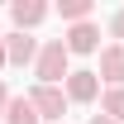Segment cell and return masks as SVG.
I'll use <instances>...</instances> for the list:
<instances>
[{"label": "cell", "instance_id": "obj_1", "mask_svg": "<svg viewBox=\"0 0 124 124\" xmlns=\"http://www.w3.org/2000/svg\"><path fill=\"white\" fill-rule=\"evenodd\" d=\"M33 77H38V86H62V81L72 77V53H67V43H62V38H48V43L38 48Z\"/></svg>", "mask_w": 124, "mask_h": 124}, {"label": "cell", "instance_id": "obj_2", "mask_svg": "<svg viewBox=\"0 0 124 124\" xmlns=\"http://www.w3.org/2000/svg\"><path fill=\"white\" fill-rule=\"evenodd\" d=\"M29 100H33V110H38V119H53V124H62V115H67V105H72L62 86H33Z\"/></svg>", "mask_w": 124, "mask_h": 124}, {"label": "cell", "instance_id": "obj_3", "mask_svg": "<svg viewBox=\"0 0 124 124\" xmlns=\"http://www.w3.org/2000/svg\"><path fill=\"white\" fill-rule=\"evenodd\" d=\"M62 91H67L72 105H91V100H100V77H95L91 67H77L72 77L62 81Z\"/></svg>", "mask_w": 124, "mask_h": 124}, {"label": "cell", "instance_id": "obj_4", "mask_svg": "<svg viewBox=\"0 0 124 124\" xmlns=\"http://www.w3.org/2000/svg\"><path fill=\"white\" fill-rule=\"evenodd\" d=\"M48 15H53V5H48V0H15V5H10V19H15V29H19V33L38 29Z\"/></svg>", "mask_w": 124, "mask_h": 124}, {"label": "cell", "instance_id": "obj_5", "mask_svg": "<svg viewBox=\"0 0 124 124\" xmlns=\"http://www.w3.org/2000/svg\"><path fill=\"white\" fill-rule=\"evenodd\" d=\"M62 43H67V53H72V57H77V53H100V24H95V19L72 24V29L62 33Z\"/></svg>", "mask_w": 124, "mask_h": 124}, {"label": "cell", "instance_id": "obj_6", "mask_svg": "<svg viewBox=\"0 0 124 124\" xmlns=\"http://www.w3.org/2000/svg\"><path fill=\"white\" fill-rule=\"evenodd\" d=\"M38 38H29V33H5V53H10V67H33V62H38Z\"/></svg>", "mask_w": 124, "mask_h": 124}, {"label": "cell", "instance_id": "obj_7", "mask_svg": "<svg viewBox=\"0 0 124 124\" xmlns=\"http://www.w3.org/2000/svg\"><path fill=\"white\" fill-rule=\"evenodd\" d=\"M95 77L105 81V86H124V43H105V48H100Z\"/></svg>", "mask_w": 124, "mask_h": 124}, {"label": "cell", "instance_id": "obj_8", "mask_svg": "<svg viewBox=\"0 0 124 124\" xmlns=\"http://www.w3.org/2000/svg\"><path fill=\"white\" fill-rule=\"evenodd\" d=\"M5 124H43V119H38V110H33L29 95H15L10 110H5Z\"/></svg>", "mask_w": 124, "mask_h": 124}, {"label": "cell", "instance_id": "obj_9", "mask_svg": "<svg viewBox=\"0 0 124 124\" xmlns=\"http://www.w3.org/2000/svg\"><path fill=\"white\" fill-rule=\"evenodd\" d=\"M100 115H110L115 124H124V86H105L100 91Z\"/></svg>", "mask_w": 124, "mask_h": 124}, {"label": "cell", "instance_id": "obj_10", "mask_svg": "<svg viewBox=\"0 0 124 124\" xmlns=\"http://www.w3.org/2000/svg\"><path fill=\"white\" fill-rule=\"evenodd\" d=\"M57 15L67 19V29H72V24H86V19L95 15V5H91V0H62V5H57Z\"/></svg>", "mask_w": 124, "mask_h": 124}, {"label": "cell", "instance_id": "obj_11", "mask_svg": "<svg viewBox=\"0 0 124 124\" xmlns=\"http://www.w3.org/2000/svg\"><path fill=\"white\" fill-rule=\"evenodd\" d=\"M110 38H115V43H124V5L110 15Z\"/></svg>", "mask_w": 124, "mask_h": 124}, {"label": "cell", "instance_id": "obj_12", "mask_svg": "<svg viewBox=\"0 0 124 124\" xmlns=\"http://www.w3.org/2000/svg\"><path fill=\"white\" fill-rule=\"evenodd\" d=\"M10 100H15V95H10V86L0 81V119H5V110H10Z\"/></svg>", "mask_w": 124, "mask_h": 124}, {"label": "cell", "instance_id": "obj_13", "mask_svg": "<svg viewBox=\"0 0 124 124\" xmlns=\"http://www.w3.org/2000/svg\"><path fill=\"white\" fill-rule=\"evenodd\" d=\"M86 124H115V119H110V115H91Z\"/></svg>", "mask_w": 124, "mask_h": 124}, {"label": "cell", "instance_id": "obj_14", "mask_svg": "<svg viewBox=\"0 0 124 124\" xmlns=\"http://www.w3.org/2000/svg\"><path fill=\"white\" fill-rule=\"evenodd\" d=\"M0 67H10V53H5V38H0Z\"/></svg>", "mask_w": 124, "mask_h": 124}]
</instances>
